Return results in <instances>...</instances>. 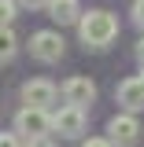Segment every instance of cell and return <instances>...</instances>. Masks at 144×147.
<instances>
[{
  "label": "cell",
  "mask_w": 144,
  "mask_h": 147,
  "mask_svg": "<svg viewBox=\"0 0 144 147\" xmlns=\"http://www.w3.org/2000/svg\"><path fill=\"white\" fill-rule=\"evenodd\" d=\"M115 37H118V22H115L111 11H89L81 18V40H85V48H107Z\"/></svg>",
  "instance_id": "1"
},
{
  "label": "cell",
  "mask_w": 144,
  "mask_h": 147,
  "mask_svg": "<svg viewBox=\"0 0 144 147\" xmlns=\"http://www.w3.org/2000/svg\"><path fill=\"white\" fill-rule=\"evenodd\" d=\"M52 129V114L44 107H22L15 114V132H22L26 140H37V136H48Z\"/></svg>",
  "instance_id": "2"
},
{
  "label": "cell",
  "mask_w": 144,
  "mask_h": 147,
  "mask_svg": "<svg viewBox=\"0 0 144 147\" xmlns=\"http://www.w3.org/2000/svg\"><path fill=\"white\" fill-rule=\"evenodd\" d=\"M52 129L59 132V136H67V140L81 136V132H85V107H74V103L59 107L52 114Z\"/></svg>",
  "instance_id": "3"
},
{
  "label": "cell",
  "mask_w": 144,
  "mask_h": 147,
  "mask_svg": "<svg viewBox=\"0 0 144 147\" xmlns=\"http://www.w3.org/2000/svg\"><path fill=\"white\" fill-rule=\"evenodd\" d=\"M30 52H33V59H41V63H59V59H63V37L52 33V30H41V33H33V40H30Z\"/></svg>",
  "instance_id": "4"
},
{
  "label": "cell",
  "mask_w": 144,
  "mask_h": 147,
  "mask_svg": "<svg viewBox=\"0 0 144 147\" xmlns=\"http://www.w3.org/2000/svg\"><path fill=\"white\" fill-rule=\"evenodd\" d=\"M107 132H111V144L133 147L137 140H141V121H137L133 114H115V118H111V125H107Z\"/></svg>",
  "instance_id": "5"
},
{
  "label": "cell",
  "mask_w": 144,
  "mask_h": 147,
  "mask_svg": "<svg viewBox=\"0 0 144 147\" xmlns=\"http://www.w3.org/2000/svg\"><path fill=\"white\" fill-rule=\"evenodd\" d=\"M22 99H26V107H52L55 103V85L52 81H26L22 85Z\"/></svg>",
  "instance_id": "6"
},
{
  "label": "cell",
  "mask_w": 144,
  "mask_h": 147,
  "mask_svg": "<svg viewBox=\"0 0 144 147\" xmlns=\"http://www.w3.org/2000/svg\"><path fill=\"white\" fill-rule=\"evenodd\" d=\"M63 99L74 103V107H85V103L96 99V85H92L89 77H70V81L63 85Z\"/></svg>",
  "instance_id": "7"
},
{
  "label": "cell",
  "mask_w": 144,
  "mask_h": 147,
  "mask_svg": "<svg viewBox=\"0 0 144 147\" xmlns=\"http://www.w3.org/2000/svg\"><path fill=\"white\" fill-rule=\"evenodd\" d=\"M115 96H118V103L126 110H144V85H141V77L122 81V85L115 88Z\"/></svg>",
  "instance_id": "8"
},
{
  "label": "cell",
  "mask_w": 144,
  "mask_h": 147,
  "mask_svg": "<svg viewBox=\"0 0 144 147\" xmlns=\"http://www.w3.org/2000/svg\"><path fill=\"white\" fill-rule=\"evenodd\" d=\"M48 15L59 26H67V22H74V18L81 15V7H78V0H48Z\"/></svg>",
  "instance_id": "9"
},
{
  "label": "cell",
  "mask_w": 144,
  "mask_h": 147,
  "mask_svg": "<svg viewBox=\"0 0 144 147\" xmlns=\"http://www.w3.org/2000/svg\"><path fill=\"white\" fill-rule=\"evenodd\" d=\"M18 52V40L11 33V26H0V63H11Z\"/></svg>",
  "instance_id": "10"
},
{
  "label": "cell",
  "mask_w": 144,
  "mask_h": 147,
  "mask_svg": "<svg viewBox=\"0 0 144 147\" xmlns=\"http://www.w3.org/2000/svg\"><path fill=\"white\" fill-rule=\"evenodd\" d=\"M11 18H15V4L11 0H0V26H11Z\"/></svg>",
  "instance_id": "11"
},
{
  "label": "cell",
  "mask_w": 144,
  "mask_h": 147,
  "mask_svg": "<svg viewBox=\"0 0 144 147\" xmlns=\"http://www.w3.org/2000/svg\"><path fill=\"white\" fill-rule=\"evenodd\" d=\"M0 147H22L15 132H0Z\"/></svg>",
  "instance_id": "12"
},
{
  "label": "cell",
  "mask_w": 144,
  "mask_h": 147,
  "mask_svg": "<svg viewBox=\"0 0 144 147\" xmlns=\"http://www.w3.org/2000/svg\"><path fill=\"white\" fill-rule=\"evenodd\" d=\"M133 22H137V26H144V0H137V4H133Z\"/></svg>",
  "instance_id": "13"
},
{
  "label": "cell",
  "mask_w": 144,
  "mask_h": 147,
  "mask_svg": "<svg viewBox=\"0 0 144 147\" xmlns=\"http://www.w3.org/2000/svg\"><path fill=\"white\" fill-rule=\"evenodd\" d=\"M26 147H55V144H52V140H48V136H37V140H30V144H26Z\"/></svg>",
  "instance_id": "14"
},
{
  "label": "cell",
  "mask_w": 144,
  "mask_h": 147,
  "mask_svg": "<svg viewBox=\"0 0 144 147\" xmlns=\"http://www.w3.org/2000/svg\"><path fill=\"white\" fill-rule=\"evenodd\" d=\"M81 147H115L111 140H89V144H81Z\"/></svg>",
  "instance_id": "15"
},
{
  "label": "cell",
  "mask_w": 144,
  "mask_h": 147,
  "mask_svg": "<svg viewBox=\"0 0 144 147\" xmlns=\"http://www.w3.org/2000/svg\"><path fill=\"white\" fill-rule=\"evenodd\" d=\"M18 4H26V7H44L48 0H18Z\"/></svg>",
  "instance_id": "16"
},
{
  "label": "cell",
  "mask_w": 144,
  "mask_h": 147,
  "mask_svg": "<svg viewBox=\"0 0 144 147\" xmlns=\"http://www.w3.org/2000/svg\"><path fill=\"white\" fill-rule=\"evenodd\" d=\"M137 55H141V59H144V40H141V44H137Z\"/></svg>",
  "instance_id": "17"
},
{
  "label": "cell",
  "mask_w": 144,
  "mask_h": 147,
  "mask_svg": "<svg viewBox=\"0 0 144 147\" xmlns=\"http://www.w3.org/2000/svg\"><path fill=\"white\" fill-rule=\"evenodd\" d=\"M141 85H144V74H141Z\"/></svg>",
  "instance_id": "18"
}]
</instances>
